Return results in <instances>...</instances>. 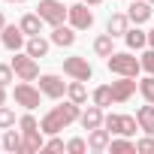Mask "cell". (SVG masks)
Wrapping results in <instances>:
<instances>
[{
	"mask_svg": "<svg viewBox=\"0 0 154 154\" xmlns=\"http://www.w3.org/2000/svg\"><path fill=\"white\" fill-rule=\"evenodd\" d=\"M6 3H24V0H6Z\"/></svg>",
	"mask_w": 154,
	"mask_h": 154,
	"instance_id": "obj_40",
	"label": "cell"
},
{
	"mask_svg": "<svg viewBox=\"0 0 154 154\" xmlns=\"http://www.w3.org/2000/svg\"><path fill=\"white\" fill-rule=\"evenodd\" d=\"M66 151H69V154H85V151H88V142L75 136V139H69V142H66Z\"/></svg>",
	"mask_w": 154,
	"mask_h": 154,
	"instance_id": "obj_32",
	"label": "cell"
},
{
	"mask_svg": "<svg viewBox=\"0 0 154 154\" xmlns=\"http://www.w3.org/2000/svg\"><path fill=\"white\" fill-rule=\"evenodd\" d=\"M103 127H106L109 133H118V136H121V115H106V118H103Z\"/></svg>",
	"mask_w": 154,
	"mask_h": 154,
	"instance_id": "obj_30",
	"label": "cell"
},
{
	"mask_svg": "<svg viewBox=\"0 0 154 154\" xmlns=\"http://www.w3.org/2000/svg\"><path fill=\"white\" fill-rule=\"evenodd\" d=\"M39 91H42V97L57 100V97L66 94V82L60 79V75H54V72H45V75H39Z\"/></svg>",
	"mask_w": 154,
	"mask_h": 154,
	"instance_id": "obj_8",
	"label": "cell"
},
{
	"mask_svg": "<svg viewBox=\"0 0 154 154\" xmlns=\"http://www.w3.org/2000/svg\"><path fill=\"white\" fill-rule=\"evenodd\" d=\"M9 63H12V69H15V75H18L21 82H36V79H39V63H36V57H30L27 51H24V54L15 51V57H12Z\"/></svg>",
	"mask_w": 154,
	"mask_h": 154,
	"instance_id": "obj_4",
	"label": "cell"
},
{
	"mask_svg": "<svg viewBox=\"0 0 154 154\" xmlns=\"http://www.w3.org/2000/svg\"><path fill=\"white\" fill-rule=\"evenodd\" d=\"M106 63H109V69L115 72V75H139V69H142V63H139V57H133L130 51H112L109 57H106Z\"/></svg>",
	"mask_w": 154,
	"mask_h": 154,
	"instance_id": "obj_2",
	"label": "cell"
},
{
	"mask_svg": "<svg viewBox=\"0 0 154 154\" xmlns=\"http://www.w3.org/2000/svg\"><path fill=\"white\" fill-rule=\"evenodd\" d=\"M148 48H154V27L148 30Z\"/></svg>",
	"mask_w": 154,
	"mask_h": 154,
	"instance_id": "obj_36",
	"label": "cell"
},
{
	"mask_svg": "<svg viewBox=\"0 0 154 154\" xmlns=\"http://www.w3.org/2000/svg\"><path fill=\"white\" fill-rule=\"evenodd\" d=\"M15 82V69H12V63H0V85H12Z\"/></svg>",
	"mask_w": 154,
	"mask_h": 154,
	"instance_id": "obj_29",
	"label": "cell"
},
{
	"mask_svg": "<svg viewBox=\"0 0 154 154\" xmlns=\"http://www.w3.org/2000/svg\"><path fill=\"white\" fill-rule=\"evenodd\" d=\"M112 142V133L106 127H97V130H88V148L91 151H106Z\"/></svg>",
	"mask_w": 154,
	"mask_h": 154,
	"instance_id": "obj_13",
	"label": "cell"
},
{
	"mask_svg": "<svg viewBox=\"0 0 154 154\" xmlns=\"http://www.w3.org/2000/svg\"><path fill=\"white\" fill-rule=\"evenodd\" d=\"M42 18H39V12H27V15H21V21H18V27L24 30V36H39L42 33Z\"/></svg>",
	"mask_w": 154,
	"mask_h": 154,
	"instance_id": "obj_15",
	"label": "cell"
},
{
	"mask_svg": "<svg viewBox=\"0 0 154 154\" xmlns=\"http://www.w3.org/2000/svg\"><path fill=\"white\" fill-rule=\"evenodd\" d=\"M94 103H97L100 109L112 106V103H115V97H112V85H100V88L94 91Z\"/></svg>",
	"mask_w": 154,
	"mask_h": 154,
	"instance_id": "obj_23",
	"label": "cell"
},
{
	"mask_svg": "<svg viewBox=\"0 0 154 154\" xmlns=\"http://www.w3.org/2000/svg\"><path fill=\"white\" fill-rule=\"evenodd\" d=\"M79 115H82V109H79V103H63V106H54L51 112H45L42 115V121H39V130L45 133V136H54V133H60L63 127H69L72 121H79Z\"/></svg>",
	"mask_w": 154,
	"mask_h": 154,
	"instance_id": "obj_1",
	"label": "cell"
},
{
	"mask_svg": "<svg viewBox=\"0 0 154 154\" xmlns=\"http://www.w3.org/2000/svg\"><path fill=\"white\" fill-rule=\"evenodd\" d=\"M136 121H139V130H145L148 136H154V103L139 106L136 109Z\"/></svg>",
	"mask_w": 154,
	"mask_h": 154,
	"instance_id": "obj_18",
	"label": "cell"
},
{
	"mask_svg": "<svg viewBox=\"0 0 154 154\" xmlns=\"http://www.w3.org/2000/svg\"><path fill=\"white\" fill-rule=\"evenodd\" d=\"M139 63H142V69H145L148 75H154V48H148V51H142V57H139Z\"/></svg>",
	"mask_w": 154,
	"mask_h": 154,
	"instance_id": "obj_31",
	"label": "cell"
},
{
	"mask_svg": "<svg viewBox=\"0 0 154 154\" xmlns=\"http://www.w3.org/2000/svg\"><path fill=\"white\" fill-rule=\"evenodd\" d=\"M0 42H3L9 51H18V48L24 45V30L15 27V24H6L3 30H0Z\"/></svg>",
	"mask_w": 154,
	"mask_h": 154,
	"instance_id": "obj_10",
	"label": "cell"
},
{
	"mask_svg": "<svg viewBox=\"0 0 154 154\" xmlns=\"http://www.w3.org/2000/svg\"><path fill=\"white\" fill-rule=\"evenodd\" d=\"M3 148L6 151H21V136L15 130H3Z\"/></svg>",
	"mask_w": 154,
	"mask_h": 154,
	"instance_id": "obj_24",
	"label": "cell"
},
{
	"mask_svg": "<svg viewBox=\"0 0 154 154\" xmlns=\"http://www.w3.org/2000/svg\"><path fill=\"white\" fill-rule=\"evenodd\" d=\"M24 51H27L30 57H45V54H48V39H42V36H30V39L24 42Z\"/></svg>",
	"mask_w": 154,
	"mask_h": 154,
	"instance_id": "obj_20",
	"label": "cell"
},
{
	"mask_svg": "<svg viewBox=\"0 0 154 154\" xmlns=\"http://www.w3.org/2000/svg\"><path fill=\"white\" fill-rule=\"evenodd\" d=\"M136 151H139V154H154V136L145 133V139L136 142Z\"/></svg>",
	"mask_w": 154,
	"mask_h": 154,
	"instance_id": "obj_33",
	"label": "cell"
},
{
	"mask_svg": "<svg viewBox=\"0 0 154 154\" xmlns=\"http://www.w3.org/2000/svg\"><path fill=\"white\" fill-rule=\"evenodd\" d=\"M12 97H15V103H18V106H24L27 112H33V109L39 106L42 91H39V88H33L30 82H18V85H15V91H12Z\"/></svg>",
	"mask_w": 154,
	"mask_h": 154,
	"instance_id": "obj_5",
	"label": "cell"
},
{
	"mask_svg": "<svg viewBox=\"0 0 154 154\" xmlns=\"http://www.w3.org/2000/svg\"><path fill=\"white\" fill-rule=\"evenodd\" d=\"M124 42H127L130 51H133V48H145V45H148V33L139 30V24H136V27H130V30L124 33Z\"/></svg>",
	"mask_w": 154,
	"mask_h": 154,
	"instance_id": "obj_19",
	"label": "cell"
},
{
	"mask_svg": "<svg viewBox=\"0 0 154 154\" xmlns=\"http://www.w3.org/2000/svg\"><path fill=\"white\" fill-rule=\"evenodd\" d=\"M66 21H69L75 30H88V27L94 24V12L88 9V3H72V6H69Z\"/></svg>",
	"mask_w": 154,
	"mask_h": 154,
	"instance_id": "obj_7",
	"label": "cell"
},
{
	"mask_svg": "<svg viewBox=\"0 0 154 154\" xmlns=\"http://www.w3.org/2000/svg\"><path fill=\"white\" fill-rule=\"evenodd\" d=\"M127 30H130V15H124V12H115L106 21V33H112V36H124Z\"/></svg>",
	"mask_w": 154,
	"mask_h": 154,
	"instance_id": "obj_16",
	"label": "cell"
},
{
	"mask_svg": "<svg viewBox=\"0 0 154 154\" xmlns=\"http://www.w3.org/2000/svg\"><path fill=\"white\" fill-rule=\"evenodd\" d=\"M36 12H39V18H42L45 24L57 27V24H63V18L69 15V6L63 9V0H39Z\"/></svg>",
	"mask_w": 154,
	"mask_h": 154,
	"instance_id": "obj_3",
	"label": "cell"
},
{
	"mask_svg": "<svg viewBox=\"0 0 154 154\" xmlns=\"http://www.w3.org/2000/svg\"><path fill=\"white\" fill-rule=\"evenodd\" d=\"M51 42H54V45H60V48H69V45L75 42V27H72V24H69V27L57 24V27L51 30Z\"/></svg>",
	"mask_w": 154,
	"mask_h": 154,
	"instance_id": "obj_17",
	"label": "cell"
},
{
	"mask_svg": "<svg viewBox=\"0 0 154 154\" xmlns=\"http://www.w3.org/2000/svg\"><path fill=\"white\" fill-rule=\"evenodd\" d=\"M133 94H136V79H133V75H121L118 82H112V97H115V103H127Z\"/></svg>",
	"mask_w": 154,
	"mask_h": 154,
	"instance_id": "obj_9",
	"label": "cell"
},
{
	"mask_svg": "<svg viewBox=\"0 0 154 154\" xmlns=\"http://www.w3.org/2000/svg\"><path fill=\"white\" fill-rule=\"evenodd\" d=\"M0 145H3V142H0Z\"/></svg>",
	"mask_w": 154,
	"mask_h": 154,
	"instance_id": "obj_42",
	"label": "cell"
},
{
	"mask_svg": "<svg viewBox=\"0 0 154 154\" xmlns=\"http://www.w3.org/2000/svg\"><path fill=\"white\" fill-rule=\"evenodd\" d=\"M127 15H130L133 24H145L151 18V3H148V0H133L130 9H127Z\"/></svg>",
	"mask_w": 154,
	"mask_h": 154,
	"instance_id": "obj_14",
	"label": "cell"
},
{
	"mask_svg": "<svg viewBox=\"0 0 154 154\" xmlns=\"http://www.w3.org/2000/svg\"><path fill=\"white\" fill-rule=\"evenodd\" d=\"M9 127H15V112L9 106H0V130H9Z\"/></svg>",
	"mask_w": 154,
	"mask_h": 154,
	"instance_id": "obj_27",
	"label": "cell"
},
{
	"mask_svg": "<svg viewBox=\"0 0 154 154\" xmlns=\"http://www.w3.org/2000/svg\"><path fill=\"white\" fill-rule=\"evenodd\" d=\"M63 72L69 75V79H79V82H88L91 75H94V69H91V63L85 60V57H66L63 60Z\"/></svg>",
	"mask_w": 154,
	"mask_h": 154,
	"instance_id": "obj_6",
	"label": "cell"
},
{
	"mask_svg": "<svg viewBox=\"0 0 154 154\" xmlns=\"http://www.w3.org/2000/svg\"><path fill=\"white\" fill-rule=\"evenodd\" d=\"M18 127H21V133H27V130H39V124H36L33 115H21V118H18Z\"/></svg>",
	"mask_w": 154,
	"mask_h": 154,
	"instance_id": "obj_34",
	"label": "cell"
},
{
	"mask_svg": "<svg viewBox=\"0 0 154 154\" xmlns=\"http://www.w3.org/2000/svg\"><path fill=\"white\" fill-rule=\"evenodd\" d=\"M66 97H69L72 103H79V106H85V100H88V88H85V82H79V79H72V82L66 85Z\"/></svg>",
	"mask_w": 154,
	"mask_h": 154,
	"instance_id": "obj_21",
	"label": "cell"
},
{
	"mask_svg": "<svg viewBox=\"0 0 154 154\" xmlns=\"http://www.w3.org/2000/svg\"><path fill=\"white\" fill-rule=\"evenodd\" d=\"M103 118H106V115H103V109H100L97 103H94V106H88V109L79 115V121H82V127H85V130H97V127H103Z\"/></svg>",
	"mask_w": 154,
	"mask_h": 154,
	"instance_id": "obj_12",
	"label": "cell"
},
{
	"mask_svg": "<svg viewBox=\"0 0 154 154\" xmlns=\"http://www.w3.org/2000/svg\"><path fill=\"white\" fill-rule=\"evenodd\" d=\"M63 148H66V145H63V139H57V133H54V136L45 142V148H42V151H63Z\"/></svg>",
	"mask_w": 154,
	"mask_h": 154,
	"instance_id": "obj_35",
	"label": "cell"
},
{
	"mask_svg": "<svg viewBox=\"0 0 154 154\" xmlns=\"http://www.w3.org/2000/svg\"><path fill=\"white\" fill-rule=\"evenodd\" d=\"M42 136H45L42 130H27V133H21V151H24V154L42 151V148H45V139H42Z\"/></svg>",
	"mask_w": 154,
	"mask_h": 154,
	"instance_id": "obj_11",
	"label": "cell"
},
{
	"mask_svg": "<svg viewBox=\"0 0 154 154\" xmlns=\"http://www.w3.org/2000/svg\"><path fill=\"white\" fill-rule=\"evenodd\" d=\"M94 51H97L100 57H109V54L115 51V36H112V33L97 36V39H94Z\"/></svg>",
	"mask_w": 154,
	"mask_h": 154,
	"instance_id": "obj_22",
	"label": "cell"
},
{
	"mask_svg": "<svg viewBox=\"0 0 154 154\" xmlns=\"http://www.w3.org/2000/svg\"><path fill=\"white\" fill-rule=\"evenodd\" d=\"M85 3H88V6H100V3H103V0H85Z\"/></svg>",
	"mask_w": 154,
	"mask_h": 154,
	"instance_id": "obj_38",
	"label": "cell"
},
{
	"mask_svg": "<svg viewBox=\"0 0 154 154\" xmlns=\"http://www.w3.org/2000/svg\"><path fill=\"white\" fill-rule=\"evenodd\" d=\"M139 91H142V97L148 103H154V75H145V79L139 82Z\"/></svg>",
	"mask_w": 154,
	"mask_h": 154,
	"instance_id": "obj_28",
	"label": "cell"
},
{
	"mask_svg": "<svg viewBox=\"0 0 154 154\" xmlns=\"http://www.w3.org/2000/svg\"><path fill=\"white\" fill-rule=\"evenodd\" d=\"M6 27V18H3V12H0V30H3Z\"/></svg>",
	"mask_w": 154,
	"mask_h": 154,
	"instance_id": "obj_39",
	"label": "cell"
},
{
	"mask_svg": "<svg viewBox=\"0 0 154 154\" xmlns=\"http://www.w3.org/2000/svg\"><path fill=\"white\" fill-rule=\"evenodd\" d=\"M148 3H151V6H154V0H148Z\"/></svg>",
	"mask_w": 154,
	"mask_h": 154,
	"instance_id": "obj_41",
	"label": "cell"
},
{
	"mask_svg": "<svg viewBox=\"0 0 154 154\" xmlns=\"http://www.w3.org/2000/svg\"><path fill=\"white\" fill-rule=\"evenodd\" d=\"M3 103H6V88L0 85V106H3Z\"/></svg>",
	"mask_w": 154,
	"mask_h": 154,
	"instance_id": "obj_37",
	"label": "cell"
},
{
	"mask_svg": "<svg viewBox=\"0 0 154 154\" xmlns=\"http://www.w3.org/2000/svg\"><path fill=\"white\" fill-rule=\"evenodd\" d=\"M139 130V121L133 115H121V136H133Z\"/></svg>",
	"mask_w": 154,
	"mask_h": 154,
	"instance_id": "obj_26",
	"label": "cell"
},
{
	"mask_svg": "<svg viewBox=\"0 0 154 154\" xmlns=\"http://www.w3.org/2000/svg\"><path fill=\"white\" fill-rule=\"evenodd\" d=\"M109 151L112 154H127V151H136V142H130V139H112Z\"/></svg>",
	"mask_w": 154,
	"mask_h": 154,
	"instance_id": "obj_25",
	"label": "cell"
}]
</instances>
